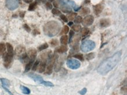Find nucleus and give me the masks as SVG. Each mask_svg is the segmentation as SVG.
<instances>
[{
	"instance_id": "f257e3e1",
	"label": "nucleus",
	"mask_w": 127,
	"mask_h": 95,
	"mask_svg": "<svg viewBox=\"0 0 127 95\" xmlns=\"http://www.w3.org/2000/svg\"><path fill=\"white\" fill-rule=\"evenodd\" d=\"M122 51L117 52L111 57L105 59L98 67L97 71L102 76H105L114 69L121 60Z\"/></svg>"
},
{
	"instance_id": "f03ea898",
	"label": "nucleus",
	"mask_w": 127,
	"mask_h": 95,
	"mask_svg": "<svg viewBox=\"0 0 127 95\" xmlns=\"http://www.w3.org/2000/svg\"><path fill=\"white\" fill-rule=\"evenodd\" d=\"M61 26L59 22L56 21H51L48 22L44 25V33L49 37L56 36L60 31Z\"/></svg>"
},
{
	"instance_id": "7ed1b4c3",
	"label": "nucleus",
	"mask_w": 127,
	"mask_h": 95,
	"mask_svg": "<svg viewBox=\"0 0 127 95\" xmlns=\"http://www.w3.org/2000/svg\"><path fill=\"white\" fill-rule=\"evenodd\" d=\"M96 47V43L91 40H85L82 43L81 45V50L83 52H88L94 49Z\"/></svg>"
},
{
	"instance_id": "20e7f679",
	"label": "nucleus",
	"mask_w": 127,
	"mask_h": 95,
	"mask_svg": "<svg viewBox=\"0 0 127 95\" xmlns=\"http://www.w3.org/2000/svg\"><path fill=\"white\" fill-rule=\"evenodd\" d=\"M67 65L69 68L73 70H76L80 68L81 63L77 59L71 58L67 61Z\"/></svg>"
},
{
	"instance_id": "39448f33",
	"label": "nucleus",
	"mask_w": 127,
	"mask_h": 95,
	"mask_svg": "<svg viewBox=\"0 0 127 95\" xmlns=\"http://www.w3.org/2000/svg\"><path fill=\"white\" fill-rule=\"evenodd\" d=\"M19 0H6V7L9 10L14 11L17 9L19 7Z\"/></svg>"
},
{
	"instance_id": "423d86ee",
	"label": "nucleus",
	"mask_w": 127,
	"mask_h": 95,
	"mask_svg": "<svg viewBox=\"0 0 127 95\" xmlns=\"http://www.w3.org/2000/svg\"><path fill=\"white\" fill-rule=\"evenodd\" d=\"M3 59H4V65L6 68H9L11 67L12 62H13V55H11L8 53H5L3 55Z\"/></svg>"
},
{
	"instance_id": "0eeeda50",
	"label": "nucleus",
	"mask_w": 127,
	"mask_h": 95,
	"mask_svg": "<svg viewBox=\"0 0 127 95\" xmlns=\"http://www.w3.org/2000/svg\"><path fill=\"white\" fill-rule=\"evenodd\" d=\"M94 21V18L93 15H88L85 16L84 19H83L82 24L84 27H87L93 24Z\"/></svg>"
},
{
	"instance_id": "6e6552de",
	"label": "nucleus",
	"mask_w": 127,
	"mask_h": 95,
	"mask_svg": "<svg viewBox=\"0 0 127 95\" xmlns=\"http://www.w3.org/2000/svg\"><path fill=\"white\" fill-rule=\"evenodd\" d=\"M28 76L29 78H31L32 79H33V80L35 81V82L38 83L39 84H42L44 80L43 79L42 76H41L40 75L36 74V73H29L28 74Z\"/></svg>"
},
{
	"instance_id": "1a4fd4ad",
	"label": "nucleus",
	"mask_w": 127,
	"mask_h": 95,
	"mask_svg": "<svg viewBox=\"0 0 127 95\" xmlns=\"http://www.w3.org/2000/svg\"><path fill=\"white\" fill-rule=\"evenodd\" d=\"M60 5H67L70 8H74L76 5V3L72 0H58Z\"/></svg>"
},
{
	"instance_id": "9d476101",
	"label": "nucleus",
	"mask_w": 127,
	"mask_h": 95,
	"mask_svg": "<svg viewBox=\"0 0 127 95\" xmlns=\"http://www.w3.org/2000/svg\"><path fill=\"white\" fill-rule=\"evenodd\" d=\"M104 6L103 4H98L97 5H95L93 7V10H94V13L96 15H99L101 13H102V11L104 10Z\"/></svg>"
},
{
	"instance_id": "9b49d317",
	"label": "nucleus",
	"mask_w": 127,
	"mask_h": 95,
	"mask_svg": "<svg viewBox=\"0 0 127 95\" xmlns=\"http://www.w3.org/2000/svg\"><path fill=\"white\" fill-rule=\"evenodd\" d=\"M15 55L18 57H20L21 56L25 53V48L22 45H19L16 47L15 51Z\"/></svg>"
},
{
	"instance_id": "f8f14e48",
	"label": "nucleus",
	"mask_w": 127,
	"mask_h": 95,
	"mask_svg": "<svg viewBox=\"0 0 127 95\" xmlns=\"http://www.w3.org/2000/svg\"><path fill=\"white\" fill-rule=\"evenodd\" d=\"M111 25V21L108 18H102L100 21V25L101 28H107Z\"/></svg>"
},
{
	"instance_id": "ddd939ff",
	"label": "nucleus",
	"mask_w": 127,
	"mask_h": 95,
	"mask_svg": "<svg viewBox=\"0 0 127 95\" xmlns=\"http://www.w3.org/2000/svg\"><path fill=\"white\" fill-rule=\"evenodd\" d=\"M28 56L30 60L35 61V58H36V55H37V51L34 48H31L29 49L27 53Z\"/></svg>"
},
{
	"instance_id": "4468645a",
	"label": "nucleus",
	"mask_w": 127,
	"mask_h": 95,
	"mask_svg": "<svg viewBox=\"0 0 127 95\" xmlns=\"http://www.w3.org/2000/svg\"><path fill=\"white\" fill-rule=\"evenodd\" d=\"M46 61H43L39 63L37 68L38 72L43 73V72H45L46 69Z\"/></svg>"
},
{
	"instance_id": "2eb2a0df",
	"label": "nucleus",
	"mask_w": 127,
	"mask_h": 95,
	"mask_svg": "<svg viewBox=\"0 0 127 95\" xmlns=\"http://www.w3.org/2000/svg\"><path fill=\"white\" fill-rule=\"evenodd\" d=\"M52 51L51 50H48L43 52L41 55V57L44 61H45L46 59H49L52 56Z\"/></svg>"
},
{
	"instance_id": "dca6fc26",
	"label": "nucleus",
	"mask_w": 127,
	"mask_h": 95,
	"mask_svg": "<svg viewBox=\"0 0 127 95\" xmlns=\"http://www.w3.org/2000/svg\"><path fill=\"white\" fill-rule=\"evenodd\" d=\"M68 50L67 48L65 45H62L60 47L57 48L55 49V52H57L59 53H63L66 52Z\"/></svg>"
},
{
	"instance_id": "f3484780",
	"label": "nucleus",
	"mask_w": 127,
	"mask_h": 95,
	"mask_svg": "<svg viewBox=\"0 0 127 95\" xmlns=\"http://www.w3.org/2000/svg\"><path fill=\"white\" fill-rule=\"evenodd\" d=\"M53 63L49 62L48 65H47L46 70L45 74L46 75H50L52 72V70H53Z\"/></svg>"
},
{
	"instance_id": "a211bd4d",
	"label": "nucleus",
	"mask_w": 127,
	"mask_h": 95,
	"mask_svg": "<svg viewBox=\"0 0 127 95\" xmlns=\"http://www.w3.org/2000/svg\"><path fill=\"white\" fill-rule=\"evenodd\" d=\"M6 50V45L4 42L0 43V56H2L5 54Z\"/></svg>"
},
{
	"instance_id": "6ab92c4d",
	"label": "nucleus",
	"mask_w": 127,
	"mask_h": 95,
	"mask_svg": "<svg viewBox=\"0 0 127 95\" xmlns=\"http://www.w3.org/2000/svg\"><path fill=\"white\" fill-rule=\"evenodd\" d=\"M5 45H6V48H7V51H8L7 53L14 56V52L13 47L12 46L11 44H10V43H7Z\"/></svg>"
},
{
	"instance_id": "aec40b11",
	"label": "nucleus",
	"mask_w": 127,
	"mask_h": 95,
	"mask_svg": "<svg viewBox=\"0 0 127 95\" xmlns=\"http://www.w3.org/2000/svg\"><path fill=\"white\" fill-rule=\"evenodd\" d=\"M81 11H80V14L82 15H87L88 14H89L90 13V10L89 8L88 7H84L83 8L82 10H80Z\"/></svg>"
},
{
	"instance_id": "412c9836",
	"label": "nucleus",
	"mask_w": 127,
	"mask_h": 95,
	"mask_svg": "<svg viewBox=\"0 0 127 95\" xmlns=\"http://www.w3.org/2000/svg\"><path fill=\"white\" fill-rule=\"evenodd\" d=\"M0 80H1V83H2V86L6 87V88H7V87H10V82L8 79H5V78H1V79H0Z\"/></svg>"
},
{
	"instance_id": "4be33fe9",
	"label": "nucleus",
	"mask_w": 127,
	"mask_h": 95,
	"mask_svg": "<svg viewBox=\"0 0 127 95\" xmlns=\"http://www.w3.org/2000/svg\"><path fill=\"white\" fill-rule=\"evenodd\" d=\"M60 10L65 13H71V8L68 7L67 5H61Z\"/></svg>"
},
{
	"instance_id": "5701e85b",
	"label": "nucleus",
	"mask_w": 127,
	"mask_h": 95,
	"mask_svg": "<svg viewBox=\"0 0 127 95\" xmlns=\"http://www.w3.org/2000/svg\"><path fill=\"white\" fill-rule=\"evenodd\" d=\"M33 62H34V61L33 60H30L27 63V65H26V66H25V73L28 72L29 71V70H30V69L32 68V67Z\"/></svg>"
},
{
	"instance_id": "b1692460",
	"label": "nucleus",
	"mask_w": 127,
	"mask_h": 95,
	"mask_svg": "<svg viewBox=\"0 0 127 95\" xmlns=\"http://www.w3.org/2000/svg\"><path fill=\"white\" fill-rule=\"evenodd\" d=\"M20 89L22 91V92L24 93V94L25 95H29L30 93V90L29 88H28L27 87L21 85Z\"/></svg>"
},
{
	"instance_id": "393cba45",
	"label": "nucleus",
	"mask_w": 127,
	"mask_h": 95,
	"mask_svg": "<svg viewBox=\"0 0 127 95\" xmlns=\"http://www.w3.org/2000/svg\"><path fill=\"white\" fill-rule=\"evenodd\" d=\"M38 3V2H37V1H36L34 2L30 3V5H29L28 10L29 11H34L35 9H36V7H37Z\"/></svg>"
},
{
	"instance_id": "a878e982",
	"label": "nucleus",
	"mask_w": 127,
	"mask_h": 95,
	"mask_svg": "<svg viewBox=\"0 0 127 95\" xmlns=\"http://www.w3.org/2000/svg\"><path fill=\"white\" fill-rule=\"evenodd\" d=\"M81 30H82V31H81V34H82V37H85V36H87V35L89 33L90 30L88 28H83Z\"/></svg>"
},
{
	"instance_id": "bb28decb",
	"label": "nucleus",
	"mask_w": 127,
	"mask_h": 95,
	"mask_svg": "<svg viewBox=\"0 0 127 95\" xmlns=\"http://www.w3.org/2000/svg\"><path fill=\"white\" fill-rule=\"evenodd\" d=\"M60 43L63 45L66 46L68 43V36L67 35H63L60 38Z\"/></svg>"
},
{
	"instance_id": "cd10ccee",
	"label": "nucleus",
	"mask_w": 127,
	"mask_h": 95,
	"mask_svg": "<svg viewBox=\"0 0 127 95\" xmlns=\"http://www.w3.org/2000/svg\"><path fill=\"white\" fill-rule=\"evenodd\" d=\"M77 52H79V46H78V44H76L73 47V48L70 51V54L73 55L75 53H77Z\"/></svg>"
},
{
	"instance_id": "c85d7f7f",
	"label": "nucleus",
	"mask_w": 127,
	"mask_h": 95,
	"mask_svg": "<svg viewBox=\"0 0 127 95\" xmlns=\"http://www.w3.org/2000/svg\"><path fill=\"white\" fill-rule=\"evenodd\" d=\"M69 28L67 25H65L63 28L62 31H61V32L60 33V35H63V34H66L69 32Z\"/></svg>"
},
{
	"instance_id": "c756f323",
	"label": "nucleus",
	"mask_w": 127,
	"mask_h": 95,
	"mask_svg": "<svg viewBox=\"0 0 127 95\" xmlns=\"http://www.w3.org/2000/svg\"><path fill=\"white\" fill-rule=\"evenodd\" d=\"M48 47H49L48 44H47V43H45V44H42V45H41V46H39V47H38V49L39 51H42L43 50H45L46 49H47Z\"/></svg>"
},
{
	"instance_id": "7c9ffc66",
	"label": "nucleus",
	"mask_w": 127,
	"mask_h": 95,
	"mask_svg": "<svg viewBox=\"0 0 127 95\" xmlns=\"http://www.w3.org/2000/svg\"><path fill=\"white\" fill-rule=\"evenodd\" d=\"M50 44L52 47H55L59 45V41L56 39H53L50 41Z\"/></svg>"
},
{
	"instance_id": "2f4dec72",
	"label": "nucleus",
	"mask_w": 127,
	"mask_h": 95,
	"mask_svg": "<svg viewBox=\"0 0 127 95\" xmlns=\"http://www.w3.org/2000/svg\"><path fill=\"white\" fill-rule=\"evenodd\" d=\"M95 58V53L94 52H91L86 55V59L88 61L92 60Z\"/></svg>"
},
{
	"instance_id": "473e14b6",
	"label": "nucleus",
	"mask_w": 127,
	"mask_h": 95,
	"mask_svg": "<svg viewBox=\"0 0 127 95\" xmlns=\"http://www.w3.org/2000/svg\"><path fill=\"white\" fill-rule=\"evenodd\" d=\"M82 29L80 25H74L72 26V30L74 32H79Z\"/></svg>"
},
{
	"instance_id": "72a5a7b5",
	"label": "nucleus",
	"mask_w": 127,
	"mask_h": 95,
	"mask_svg": "<svg viewBox=\"0 0 127 95\" xmlns=\"http://www.w3.org/2000/svg\"><path fill=\"white\" fill-rule=\"evenodd\" d=\"M39 63H40V61H39V60H37V61H35L34 64H33V65H32V69L33 71H36V70H37L38 66V65H39Z\"/></svg>"
},
{
	"instance_id": "f704fd0d",
	"label": "nucleus",
	"mask_w": 127,
	"mask_h": 95,
	"mask_svg": "<svg viewBox=\"0 0 127 95\" xmlns=\"http://www.w3.org/2000/svg\"><path fill=\"white\" fill-rule=\"evenodd\" d=\"M76 16H77V14L74 13H71L68 15V19H69V20L72 21L73 19H75V18H76Z\"/></svg>"
},
{
	"instance_id": "c9c22d12",
	"label": "nucleus",
	"mask_w": 127,
	"mask_h": 95,
	"mask_svg": "<svg viewBox=\"0 0 127 95\" xmlns=\"http://www.w3.org/2000/svg\"><path fill=\"white\" fill-rule=\"evenodd\" d=\"M73 57L76 59H79L81 61H84V57H83V55L82 54H80V53H78V54H76L73 56Z\"/></svg>"
},
{
	"instance_id": "e433bc0d",
	"label": "nucleus",
	"mask_w": 127,
	"mask_h": 95,
	"mask_svg": "<svg viewBox=\"0 0 127 95\" xmlns=\"http://www.w3.org/2000/svg\"><path fill=\"white\" fill-rule=\"evenodd\" d=\"M52 13L53 15H60L62 14H61L60 11L57 10V8L52 9Z\"/></svg>"
},
{
	"instance_id": "4c0bfd02",
	"label": "nucleus",
	"mask_w": 127,
	"mask_h": 95,
	"mask_svg": "<svg viewBox=\"0 0 127 95\" xmlns=\"http://www.w3.org/2000/svg\"><path fill=\"white\" fill-rule=\"evenodd\" d=\"M42 85H43L47 87H53L54 86V85L52 82H49V81H45L44 80L42 83Z\"/></svg>"
},
{
	"instance_id": "58836bf2",
	"label": "nucleus",
	"mask_w": 127,
	"mask_h": 95,
	"mask_svg": "<svg viewBox=\"0 0 127 95\" xmlns=\"http://www.w3.org/2000/svg\"><path fill=\"white\" fill-rule=\"evenodd\" d=\"M83 18L81 16H77L74 19V22L76 24H80L82 22Z\"/></svg>"
},
{
	"instance_id": "ea45409f",
	"label": "nucleus",
	"mask_w": 127,
	"mask_h": 95,
	"mask_svg": "<svg viewBox=\"0 0 127 95\" xmlns=\"http://www.w3.org/2000/svg\"><path fill=\"white\" fill-rule=\"evenodd\" d=\"M45 6H46V8L47 10H52L53 8V5H52V4L50 2H47L46 3Z\"/></svg>"
},
{
	"instance_id": "a19ab883",
	"label": "nucleus",
	"mask_w": 127,
	"mask_h": 95,
	"mask_svg": "<svg viewBox=\"0 0 127 95\" xmlns=\"http://www.w3.org/2000/svg\"><path fill=\"white\" fill-rule=\"evenodd\" d=\"M60 17L61 18V19H62V20L65 22H68V20H69L68 18H67L65 15L63 14L60 15Z\"/></svg>"
},
{
	"instance_id": "79ce46f5",
	"label": "nucleus",
	"mask_w": 127,
	"mask_h": 95,
	"mask_svg": "<svg viewBox=\"0 0 127 95\" xmlns=\"http://www.w3.org/2000/svg\"><path fill=\"white\" fill-rule=\"evenodd\" d=\"M23 27H24V28L25 29V30L27 31L28 32H30V31H31V30H30V28L29 27V26L27 24H24V25H23Z\"/></svg>"
},
{
	"instance_id": "37998d69",
	"label": "nucleus",
	"mask_w": 127,
	"mask_h": 95,
	"mask_svg": "<svg viewBox=\"0 0 127 95\" xmlns=\"http://www.w3.org/2000/svg\"><path fill=\"white\" fill-rule=\"evenodd\" d=\"M74 32L73 31V30H71L69 32V37L68 38H69V42H70V41H71V39H72L73 36H74Z\"/></svg>"
},
{
	"instance_id": "c03bdc74",
	"label": "nucleus",
	"mask_w": 127,
	"mask_h": 95,
	"mask_svg": "<svg viewBox=\"0 0 127 95\" xmlns=\"http://www.w3.org/2000/svg\"><path fill=\"white\" fill-rule=\"evenodd\" d=\"M87 88H85L82 89L81 90H80V91L79 92V93L80 95H85V93H87Z\"/></svg>"
},
{
	"instance_id": "a18cd8bd",
	"label": "nucleus",
	"mask_w": 127,
	"mask_h": 95,
	"mask_svg": "<svg viewBox=\"0 0 127 95\" xmlns=\"http://www.w3.org/2000/svg\"><path fill=\"white\" fill-rule=\"evenodd\" d=\"M81 8H82V7H78L77 5H76L73 8V10H74V11H78L80 10Z\"/></svg>"
},
{
	"instance_id": "49530a36",
	"label": "nucleus",
	"mask_w": 127,
	"mask_h": 95,
	"mask_svg": "<svg viewBox=\"0 0 127 95\" xmlns=\"http://www.w3.org/2000/svg\"><path fill=\"white\" fill-rule=\"evenodd\" d=\"M53 5H54L55 7L56 8H59V1H55L54 2H53Z\"/></svg>"
},
{
	"instance_id": "de8ad7c7",
	"label": "nucleus",
	"mask_w": 127,
	"mask_h": 95,
	"mask_svg": "<svg viewBox=\"0 0 127 95\" xmlns=\"http://www.w3.org/2000/svg\"><path fill=\"white\" fill-rule=\"evenodd\" d=\"M32 33H33V35H38V34H40V32L38 31L37 30H36V29H35V30H34L33 31Z\"/></svg>"
},
{
	"instance_id": "09e8293b",
	"label": "nucleus",
	"mask_w": 127,
	"mask_h": 95,
	"mask_svg": "<svg viewBox=\"0 0 127 95\" xmlns=\"http://www.w3.org/2000/svg\"><path fill=\"white\" fill-rule=\"evenodd\" d=\"M2 87H3V88H4V89H5V91H7V92L9 93V95H13V93H12V92H11L10 91V90H9L7 88H6V87H4V86H2Z\"/></svg>"
},
{
	"instance_id": "8fccbe9b",
	"label": "nucleus",
	"mask_w": 127,
	"mask_h": 95,
	"mask_svg": "<svg viewBox=\"0 0 127 95\" xmlns=\"http://www.w3.org/2000/svg\"><path fill=\"white\" fill-rule=\"evenodd\" d=\"M25 11H21L19 13V16H20V17L21 18H24V16H25Z\"/></svg>"
},
{
	"instance_id": "3c124183",
	"label": "nucleus",
	"mask_w": 127,
	"mask_h": 95,
	"mask_svg": "<svg viewBox=\"0 0 127 95\" xmlns=\"http://www.w3.org/2000/svg\"><path fill=\"white\" fill-rule=\"evenodd\" d=\"M32 1L33 0H23L24 2H25V3H27V4H30V3L32 2Z\"/></svg>"
},
{
	"instance_id": "603ef678",
	"label": "nucleus",
	"mask_w": 127,
	"mask_h": 95,
	"mask_svg": "<svg viewBox=\"0 0 127 95\" xmlns=\"http://www.w3.org/2000/svg\"><path fill=\"white\" fill-rule=\"evenodd\" d=\"M73 24V22H68V25L69 26H71Z\"/></svg>"
},
{
	"instance_id": "864d4df0",
	"label": "nucleus",
	"mask_w": 127,
	"mask_h": 95,
	"mask_svg": "<svg viewBox=\"0 0 127 95\" xmlns=\"http://www.w3.org/2000/svg\"><path fill=\"white\" fill-rule=\"evenodd\" d=\"M90 2V0H85V3H89Z\"/></svg>"
},
{
	"instance_id": "5fc2aeb1",
	"label": "nucleus",
	"mask_w": 127,
	"mask_h": 95,
	"mask_svg": "<svg viewBox=\"0 0 127 95\" xmlns=\"http://www.w3.org/2000/svg\"><path fill=\"white\" fill-rule=\"evenodd\" d=\"M37 1V2H38L39 1H41V2H44V1H45L46 0H36Z\"/></svg>"
},
{
	"instance_id": "6e6d98bb",
	"label": "nucleus",
	"mask_w": 127,
	"mask_h": 95,
	"mask_svg": "<svg viewBox=\"0 0 127 95\" xmlns=\"http://www.w3.org/2000/svg\"><path fill=\"white\" fill-rule=\"evenodd\" d=\"M48 1H49V2H54V1H55V0H48Z\"/></svg>"
}]
</instances>
